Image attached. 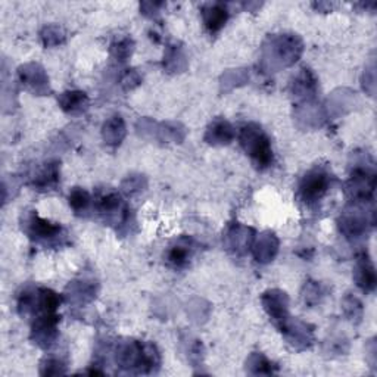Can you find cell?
I'll use <instances>...</instances> for the list:
<instances>
[{
    "label": "cell",
    "mask_w": 377,
    "mask_h": 377,
    "mask_svg": "<svg viewBox=\"0 0 377 377\" xmlns=\"http://www.w3.org/2000/svg\"><path fill=\"white\" fill-rule=\"evenodd\" d=\"M117 364L127 370L136 373H151L161 364V357L156 346L148 342L127 341L120 342L115 351Z\"/></svg>",
    "instance_id": "obj_1"
},
{
    "label": "cell",
    "mask_w": 377,
    "mask_h": 377,
    "mask_svg": "<svg viewBox=\"0 0 377 377\" xmlns=\"http://www.w3.org/2000/svg\"><path fill=\"white\" fill-rule=\"evenodd\" d=\"M240 144L246 155H249L255 165L261 170H264L273 163V149L271 143L266 132L258 124L249 123L242 127Z\"/></svg>",
    "instance_id": "obj_2"
},
{
    "label": "cell",
    "mask_w": 377,
    "mask_h": 377,
    "mask_svg": "<svg viewBox=\"0 0 377 377\" xmlns=\"http://www.w3.org/2000/svg\"><path fill=\"white\" fill-rule=\"evenodd\" d=\"M22 228L28 238L43 245L61 243V240L65 238L64 228L60 224L41 219L36 212H30L24 217Z\"/></svg>",
    "instance_id": "obj_3"
},
{
    "label": "cell",
    "mask_w": 377,
    "mask_h": 377,
    "mask_svg": "<svg viewBox=\"0 0 377 377\" xmlns=\"http://www.w3.org/2000/svg\"><path fill=\"white\" fill-rule=\"evenodd\" d=\"M331 176L323 167H315L303 176L299 184V196L307 205L320 200L329 191Z\"/></svg>",
    "instance_id": "obj_4"
},
{
    "label": "cell",
    "mask_w": 377,
    "mask_h": 377,
    "mask_svg": "<svg viewBox=\"0 0 377 377\" xmlns=\"http://www.w3.org/2000/svg\"><path fill=\"white\" fill-rule=\"evenodd\" d=\"M376 187V174L371 167H355L351 179L348 180L346 192L350 198L359 204V202H369L373 198Z\"/></svg>",
    "instance_id": "obj_5"
},
{
    "label": "cell",
    "mask_w": 377,
    "mask_h": 377,
    "mask_svg": "<svg viewBox=\"0 0 377 377\" xmlns=\"http://www.w3.org/2000/svg\"><path fill=\"white\" fill-rule=\"evenodd\" d=\"M96 208L109 224H123L128 217L127 205L117 192H107L96 200Z\"/></svg>",
    "instance_id": "obj_6"
},
{
    "label": "cell",
    "mask_w": 377,
    "mask_h": 377,
    "mask_svg": "<svg viewBox=\"0 0 377 377\" xmlns=\"http://www.w3.org/2000/svg\"><path fill=\"white\" fill-rule=\"evenodd\" d=\"M261 301H263V307L271 322L282 329V326L291 318L289 317V296L286 292L279 291V289H271L263 295Z\"/></svg>",
    "instance_id": "obj_7"
},
{
    "label": "cell",
    "mask_w": 377,
    "mask_h": 377,
    "mask_svg": "<svg viewBox=\"0 0 377 377\" xmlns=\"http://www.w3.org/2000/svg\"><path fill=\"white\" fill-rule=\"evenodd\" d=\"M57 323H60V317L56 313L39 314L33 324V341L41 348H49L53 345L57 338Z\"/></svg>",
    "instance_id": "obj_8"
},
{
    "label": "cell",
    "mask_w": 377,
    "mask_h": 377,
    "mask_svg": "<svg viewBox=\"0 0 377 377\" xmlns=\"http://www.w3.org/2000/svg\"><path fill=\"white\" fill-rule=\"evenodd\" d=\"M279 330L283 333L286 341L298 351L306 350V348H308L314 341L313 327L299 320H291V318H289Z\"/></svg>",
    "instance_id": "obj_9"
},
{
    "label": "cell",
    "mask_w": 377,
    "mask_h": 377,
    "mask_svg": "<svg viewBox=\"0 0 377 377\" xmlns=\"http://www.w3.org/2000/svg\"><path fill=\"white\" fill-rule=\"evenodd\" d=\"M227 249L236 255H245L254 245V230L251 227H245L235 224L230 227L224 236Z\"/></svg>",
    "instance_id": "obj_10"
},
{
    "label": "cell",
    "mask_w": 377,
    "mask_h": 377,
    "mask_svg": "<svg viewBox=\"0 0 377 377\" xmlns=\"http://www.w3.org/2000/svg\"><path fill=\"white\" fill-rule=\"evenodd\" d=\"M369 224L367 214H362V210L354 207L351 211H345L339 220L341 231L346 238H359L366 233Z\"/></svg>",
    "instance_id": "obj_11"
},
{
    "label": "cell",
    "mask_w": 377,
    "mask_h": 377,
    "mask_svg": "<svg viewBox=\"0 0 377 377\" xmlns=\"http://www.w3.org/2000/svg\"><path fill=\"white\" fill-rule=\"evenodd\" d=\"M354 279L357 282V286L361 289L362 292H373L376 289L377 277H376V270L371 263V259L367 254H361L355 263L354 268Z\"/></svg>",
    "instance_id": "obj_12"
},
{
    "label": "cell",
    "mask_w": 377,
    "mask_h": 377,
    "mask_svg": "<svg viewBox=\"0 0 377 377\" xmlns=\"http://www.w3.org/2000/svg\"><path fill=\"white\" fill-rule=\"evenodd\" d=\"M20 78L21 81L32 89L37 95H46L49 92V78L45 74V69L36 64H30L21 67L20 71Z\"/></svg>",
    "instance_id": "obj_13"
},
{
    "label": "cell",
    "mask_w": 377,
    "mask_h": 377,
    "mask_svg": "<svg viewBox=\"0 0 377 377\" xmlns=\"http://www.w3.org/2000/svg\"><path fill=\"white\" fill-rule=\"evenodd\" d=\"M195 252V243L188 238H180L176 243L170 246L167 252V261L176 268H183L188 264Z\"/></svg>",
    "instance_id": "obj_14"
},
{
    "label": "cell",
    "mask_w": 377,
    "mask_h": 377,
    "mask_svg": "<svg viewBox=\"0 0 377 377\" xmlns=\"http://www.w3.org/2000/svg\"><path fill=\"white\" fill-rule=\"evenodd\" d=\"M254 248V255L256 258L258 263H270L274 259V256L277 255L279 251V239L275 238L271 231H266L252 245Z\"/></svg>",
    "instance_id": "obj_15"
},
{
    "label": "cell",
    "mask_w": 377,
    "mask_h": 377,
    "mask_svg": "<svg viewBox=\"0 0 377 377\" xmlns=\"http://www.w3.org/2000/svg\"><path fill=\"white\" fill-rule=\"evenodd\" d=\"M235 139V130L231 124L223 118H217L207 130L205 140L214 146H223V144L231 143Z\"/></svg>",
    "instance_id": "obj_16"
},
{
    "label": "cell",
    "mask_w": 377,
    "mask_h": 377,
    "mask_svg": "<svg viewBox=\"0 0 377 377\" xmlns=\"http://www.w3.org/2000/svg\"><path fill=\"white\" fill-rule=\"evenodd\" d=\"M205 27L211 33L220 32L228 20V11L223 4H208L202 9Z\"/></svg>",
    "instance_id": "obj_17"
},
{
    "label": "cell",
    "mask_w": 377,
    "mask_h": 377,
    "mask_svg": "<svg viewBox=\"0 0 377 377\" xmlns=\"http://www.w3.org/2000/svg\"><path fill=\"white\" fill-rule=\"evenodd\" d=\"M60 105L61 108L71 115L83 114L87 108H89V97L84 92L72 90V92H65L60 97Z\"/></svg>",
    "instance_id": "obj_18"
},
{
    "label": "cell",
    "mask_w": 377,
    "mask_h": 377,
    "mask_svg": "<svg viewBox=\"0 0 377 377\" xmlns=\"http://www.w3.org/2000/svg\"><path fill=\"white\" fill-rule=\"evenodd\" d=\"M104 140L108 144H120L125 136V124L120 115H115L111 120H108L102 130Z\"/></svg>",
    "instance_id": "obj_19"
},
{
    "label": "cell",
    "mask_w": 377,
    "mask_h": 377,
    "mask_svg": "<svg viewBox=\"0 0 377 377\" xmlns=\"http://www.w3.org/2000/svg\"><path fill=\"white\" fill-rule=\"evenodd\" d=\"M68 291H71L69 299L74 302H89L92 301L96 295L95 286L90 282H72L68 287Z\"/></svg>",
    "instance_id": "obj_20"
},
{
    "label": "cell",
    "mask_w": 377,
    "mask_h": 377,
    "mask_svg": "<svg viewBox=\"0 0 377 377\" xmlns=\"http://www.w3.org/2000/svg\"><path fill=\"white\" fill-rule=\"evenodd\" d=\"M57 180H60V170H57V164L50 163L36 174L34 186L39 188H49V187L56 186Z\"/></svg>",
    "instance_id": "obj_21"
},
{
    "label": "cell",
    "mask_w": 377,
    "mask_h": 377,
    "mask_svg": "<svg viewBox=\"0 0 377 377\" xmlns=\"http://www.w3.org/2000/svg\"><path fill=\"white\" fill-rule=\"evenodd\" d=\"M246 369L252 374H273L275 373V366L263 354H252L246 361Z\"/></svg>",
    "instance_id": "obj_22"
},
{
    "label": "cell",
    "mask_w": 377,
    "mask_h": 377,
    "mask_svg": "<svg viewBox=\"0 0 377 377\" xmlns=\"http://www.w3.org/2000/svg\"><path fill=\"white\" fill-rule=\"evenodd\" d=\"M315 92V80L310 69H302L301 74L295 78L294 83V93L296 96H307Z\"/></svg>",
    "instance_id": "obj_23"
},
{
    "label": "cell",
    "mask_w": 377,
    "mask_h": 377,
    "mask_svg": "<svg viewBox=\"0 0 377 377\" xmlns=\"http://www.w3.org/2000/svg\"><path fill=\"white\" fill-rule=\"evenodd\" d=\"M68 199H69V207L74 210L77 214L85 212L87 210L90 208V204H92V198H90L89 192H85L84 188H80V187L72 188Z\"/></svg>",
    "instance_id": "obj_24"
},
{
    "label": "cell",
    "mask_w": 377,
    "mask_h": 377,
    "mask_svg": "<svg viewBox=\"0 0 377 377\" xmlns=\"http://www.w3.org/2000/svg\"><path fill=\"white\" fill-rule=\"evenodd\" d=\"M40 373L43 376H57V374H65L67 369L65 364L57 358H46L41 362Z\"/></svg>",
    "instance_id": "obj_25"
},
{
    "label": "cell",
    "mask_w": 377,
    "mask_h": 377,
    "mask_svg": "<svg viewBox=\"0 0 377 377\" xmlns=\"http://www.w3.org/2000/svg\"><path fill=\"white\" fill-rule=\"evenodd\" d=\"M133 41L130 39H123V40H118L115 41L112 48H111V52L112 55L117 57V60L120 61H125L127 57L133 53Z\"/></svg>",
    "instance_id": "obj_26"
},
{
    "label": "cell",
    "mask_w": 377,
    "mask_h": 377,
    "mask_svg": "<svg viewBox=\"0 0 377 377\" xmlns=\"http://www.w3.org/2000/svg\"><path fill=\"white\" fill-rule=\"evenodd\" d=\"M64 33L60 27H46L41 33V40L46 46H56L64 41Z\"/></svg>",
    "instance_id": "obj_27"
},
{
    "label": "cell",
    "mask_w": 377,
    "mask_h": 377,
    "mask_svg": "<svg viewBox=\"0 0 377 377\" xmlns=\"http://www.w3.org/2000/svg\"><path fill=\"white\" fill-rule=\"evenodd\" d=\"M343 310H345L346 315L351 318V320H361L362 306H361V302L355 296H348L345 299Z\"/></svg>",
    "instance_id": "obj_28"
},
{
    "label": "cell",
    "mask_w": 377,
    "mask_h": 377,
    "mask_svg": "<svg viewBox=\"0 0 377 377\" xmlns=\"http://www.w3.org/2000/svg\"><path fill=\"white\" fill-rule=\"evenodd\" d=\"M306 294H303V299H306V302L308 303H315L318 302V298H320L322 295V291H320V286H318L315 282H308L306 285Z\"/></svg>",
    "instance_id": "obj_29"
},
{
    "label": "cell",
    "mask_w": 377,
    "mask_h": 377,
    "mask_svg": "<svg viewBox=\"0 0 377 377\" xmlns=\"http://www.w3.org/2000/svg\"><path fill=\"white\" fill-rule=\"evenodd\" d=\"M123 187H124V191H125L127 193H130V195H133V193H136V192H140V191H142V187H143V184H142V177H128V179L124 181Z\"/></svg>",
    "instance_id": "obj_30"
},
{
    "label": "cell",
    "mask_w": 377,
    "mask_h": 377,
    "mask_svg": "<svg viewBox=\"0 0 377 377\" xmlns=\"http://www.w3.org/2000/svg\"><path fill=\"white\" fill-rule=\"evenodd\" d=\"M139 83H140V77L135 71H127L123 77V85L125 87V89H133V87L137 85Z\"/></svg>",
    "instance_id": "obj_31"
}]
</instances>
